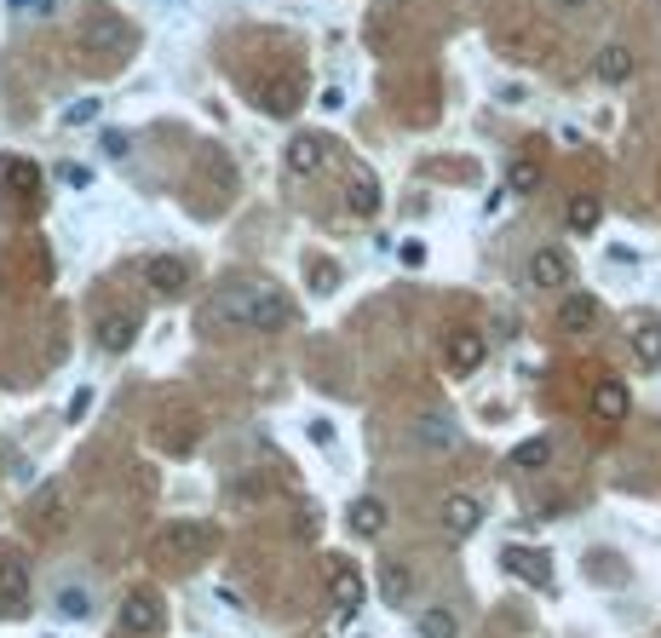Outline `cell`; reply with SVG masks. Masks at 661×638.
I'll return each instance as SVG.
<instances>
[{
  "mask_svg": "<svg viewBox=\"0 0 661 638\" xmlns=\"http://www.w3.org/2000/svg\"><path fill=\"white\" fill-rule=\"evenodd\" d=\"M558 328L570 334V340H587L598 328V299L593 294H564V305H558Z\"/></svg>",
  "mask_w": 661,
  "mask_h": 638,
  "instance_id": "ba28073f",
  "label": "cell"
},
{
  "mask_svg": "<svg viewBox=\"0 0 661 638\" xmlns=\"http://www.w3.org/2000/svg\"><path fill=\"white\" fill-rule=\"evenodd\" d=\"M443 357H449V368H455V374H472V368L489 357V345H483L478 328H455V334L443 340Z\"/></svg>",
  "mask_w": 661,
  "mask_h": 638,
  "instance_id": "9c48e42d",
  "label": "cell"
},
{
  "mask_svg": "<svg viewBox=\"0 0 661 638\" xmlns=\"http://www.w3.org/2000/svg\"><path fill=\"white\" fill-rule=\"evenodd\" d=\"M98 144H104V156H127V133H104Z\"/></svg>",
  "mask_w": 661,
  "mask_h": 638,
  "instance_id": "d590c367",
  "label": "cell"
},
{
  "mask_svg": "<svg viewBox=\"0 0 661 638\" xmlns=\"http://www.w3.org/2000/svg\"><path fill=\"white\" fill-rule=\"evenodd\" d=\"M161 449H167V455H190V449H196V426H167V432H161Z\"/></svg>",
  "mask_w": 661,
  "mask_h": 638,
  "instance_id": "f546056e",
  "label": "cell"
},
{
  "mask_svg": "<svg viewBox=\"0 0 661 638\" xmlns=\"http://www.w3.org/2000/svg\"><path fill=\"white\" fill-rule=\"evenodd\" d=\"M29 529H35V535H58V529H64V489L46 483V489L29 495Z\"/></svg>",
  "mask_w": 661,
  "mask_h": 638,
  "instance_id": "30bf717a",
  "label": "cell"
},
{
  "mask_svg": "<svg viewBox=\"0 0 661 638\" xmlns=\"http://www.w3.org/2000/svg\"><path fill=\"white\" fill-rule=\"evenodd\" d=\"M627 409H633V397H627V386H621V380H604V386H593V414L604 420V426H621V420H627Z\"/></svg>",
  "mask_w": 661,
  "mask_h": 638,
  "instance_id": "d6986e66",
  "label": "cell"
},
{
  "mask_svg": "<svg viewBox=\"0 0 661 638\" xmlns=\"http://www.w3.org/2000/svg\"><path fill=\"white\" fill-rule=\"evenodd\" d=\"M345 207H351L357 219H374V213H380V179H374L368 167H351V179H345Z\"/></svg>",
  "mask_w": 661,
  "mask_h": 638,
  "instance_id": "2e32d148",
  "label": "cell"
},
{
  "mask_svg": "<svg viewBox=\"0 0 661 638\" xmlns=\"http://www.w3.org/2000/svg\"><path fill=\"white\" fill-rule=\"evenodd\" d=\"M259 104H265L271 115H294L299 110V81H294V75H276V81H265V87H259Z\"/></svg>",
  "mask_w": 661,
  "mask_h": 638,
  "instance_id": "44dd1931",
  "label": "cell"
},
{
  "mask_svg": "<svg viewBox=\"0 0 661 638\" xmlns=\"http://www.w3.org/2000/svg\"><path fill=\"white\" fill-rule=\"evenodd\" d=\"M144 282H150V294L173 299V294H184V288H190V265H184L179 253H161V259H150V265H144Z\"/></svg>",
  "mask_w": 661,
  "mask_h": 638,
  "instance_id": "52a82bcc",
  "label": "cell"
},
{
  "mask_svg": "<svg viewBox=\"0 0 661 638\" xmlns=\"http://www.w3.org/2000/svg\"><path fill=\"white\" fill-rule=\"evenodd\" d=\"M397 259H403V265H426V242H403Z\"/></svg>",
  "mask_w": 661,
  "mask_h": 638,
  "instance_id": "e575fe53",
  "label": "cell"
},
{
  "mask_svg": "<svg viewBox=\"0 0 661 638\" xmlns=\"http://www.w3.org/2000/svg\"><path fill=\"white\" fill-rule=\"evenodd\" d=\"M547 460H552V443H547V437H524V443L512 449V466H518V472H541Z\"/></svg>",
  "mask_w": 661,
  "mask_h": 638,
  "instance_id": "83f0119b",
  "label": "cell"
},
{
  "mask_svg": "<svg viewBox=\"0 0 661 638\" xmlns=\"http://www.w3.org/2000/svg\"><path fill=\"white\" fill-rule=\"evenodd\" d=\"M12 12H52V0H6Z\"/></svg>",
  "mask_w": 661,
  "mask_h": 638,
  "instance_id": "8d00e7d4",
  "label": "cell"
},
{
  "mask_svg": "<svg viewBox=\"0 0 661 638\" xmlns=\"http://www.w3.org/2000/svg\"><path fill=\"white\" fill-rule=\"evenodd\" d=\"M173 6H179V0H173Z\"/></svg>",
  "mask_w": 661,
  "mask_h": 638,
  "instance_id": "f35d334b",
  "label": "cell"
},
{
  "mask_svg": "<svg viewBox=\"0 0 661 638\" xmlns=\"http://www.w3.org/2000/svg\"><path fill=\"white\" fill-rule=\"evenodd\" d=\"M58 610H64V616H87L92 604H87V593H81V587H69V593H58Z\"/></svg>",
  "mask_w": 661,
  "mask_h": 638,
  "instance_id": "836d02e7",
  "label": "cell"
},
{
  "mask_svg": "<svg viewBox=\"0 0 661 638\" xmlns=\"http://www.w3.org/2000/svg\"><path fill=\"white\" fill-rule=\"evenodd\" d=\"M633 357H639L644 368H661V322L656 317H644V322H633Z\"/></svg>",
  "mask_w": 661,
  "mask_h": 638,
  "instance_id": "7402d4cb",
  "label": "cell"
},
{
  "mask_svg": "<svg viewBox=\"0 0 661 638\" xmlns=\"http://www.w3.org/2000/svg\"><path fill=\"white\" fill-rule=\"evenodd\" d=\"M29 610V564L18 552L0 558V616H23Z\"/></svg>",
  "mask_w": 661,
  "mask_h": 638,
  "instance_id": "8992f818",
  "label": "cell"
},
{
  "mask_svg": "<svg viewBox=\"0 0 661 638\" xmlns=\"http://www.w3.org/2000/svg\"><path fill=\"white\" fill-rule=\"evenodd\" d=\"M501 564H506L512 575H518V581H529V587H552V558H547V552L506 547V552H501Z\"/></svg>",
  "mask_w": 661,
  "mask_h": 638,
  "instance_id": "8fae6325",
  "label": "cell"
},
{
  "mask_svg": "<svg viewBox=\"0 0 661 638\" xmlns=\"http://www.w3.org/2000/svg\"><path fill=\"white\" fill-rule=\"evenodd\" d=\"M58 179H64L69 190H87V184H92V167H81V161H58Z\"/></svg>",
  "mask_w": 661,
  "mask_h": 638,
  "instance_id": "1f68e13d",
  "label": "cell"
},
{
  "mask_svg": "<svg viewBox=\"0 0 661 638\" xmlns=\"http://www.w3.org/2000/svg\"><path fill=\"white\" fill-rule=\"evenodd\" d=\"M322 167H328V138L322 133L288 138V173H322Z\"/></svg>",
  "mask_w": 661,
  "mask_h": 638,
  "instance_id": "5bb4252c",
  "label": "cell"
},
{
  "mask_svg": "<svg viewBox=\"0 0 661 638\" xmlns=\"http://www.w3.org/2000/svg\"><path fill=\"white\" fill-rule=\"evenodd\" d=\"M98 110H104L98 98H75V104L64 110V127H87V121H98Z\"/></svg>",
  "mask_w": 661,
  "mask_h": 638,
  "instance_id": "4dcf8cb0",
  "label": "cell"
},
{
  "mask_svg": "<svg viewBox=\"0 0 661 638\" xmlns=\"http://www.w3.org/2000/svg\"><path fill=\"white\" fill-rule=\"evenodd\" d=\"M483 524V495H443V529L449 535H472V529Z\"/></svg>",
  "mask_w": 661,
  "mask_h": 638,
  "instance_id": "7c38bea8",
  "label": "cell"
},
{
  "mask_svg": "<svg viewBox=\"0 0 661 638\" xmlns=\"http://www.w3.org/2000/svg\"><path fill=\"white\" fill-rule=\"evenodd\" d=\"M380 598H386L391 610H403L414 598V575H409V564H397V558H386L380 564Z\"/></svg>",
  "mask_w": 661,
  "mask_h": 638,
  "instance_id": "ffe728a7",
  "label": "cell"
},
{
  "mask_svg": "<svg viewBox=\"0 0 661 638\" xmlns=\"http://www.w3.org/2000/svg\"><path fill=\"white\" fill-rule=\"evenodd\" d=\"M328 598H334V610L345 621L363 610V570L351 564V558H328Z\"/></svg>",
  "mask_w": 661,
  "mask_h": 638,
  "instance_id": "277c9868",
  "label": "cell"
},
{
  "mask_svg": "<svg viewBox=\"0 0 661 638\" xmlns=\"http://www.w3.org/2000/svg\"><path fill=\"white\" fill-rule=\"evenodd\" d=\"M305 288L328 299L334 288H340V265H334V259H311V271H305Z\"/></svg>",
  "mask_w": 661,
  "mask_h": 638,
  "instance_id": "f1b7e54d",
  "label": "cell"
},
{
  "mask_svg": "<svg viewBox=\"0 0 661 638\" xmlns=\"http://www.w3.org/2000/svg\"><path fill=\"white\" fill-rule=\"evenodd\" d=\"M133 340H138V317L133 311H115V317L98 322V351H104V357H121Z\"/></svg>",
  "mask_w": 661,
  "mask_h": 638,
  "instance_id": "ac0fdd59",
  "label": "cell"
},
{
  "mask_svg": "<svg viewBox=\"0 0 661 638\" xmlns=\"http://www.w3.org/2000/svg\"><path fill=\"white\" fill-rule=\"evenodd\" d=\"M420 638H460V616L455 610H443V604L420 610Z\"/></svg>",
  "mask_w": 661,
  "mask_h": 638,
  "instance_id": "484cf974",
  "label": "cell"
},
{
  "mask_svg": "<svg viewBox=\"0 0 661 638\" xmlns=\"http://www.w3.org/2000/svg\"><path fill=\"white\" fill-rule=\"evenodd\" d=\"M6 184L18 190L23 202H35V190H41V167H35V161H23V156H12V161H6Z\"/></svg>",
  "mask_w": 661,
  "mask_h": 638,
  "instance_id": "d4e9b609",
  "label": "cell"
},
{
  "mask_svg": "<svg viewBox=\"0 0 661 638\" xmlns=\"http://www.w3.org/2000/svg\"><path fill=\"white\" fill-rule=\"evenodd\" d=\"M598 219H604V207H598V196H570V207H564V225L575 230V236H593Z\"/></svg>",
  "mask_w": 661,
  "mask_h": 638,
  "instance_id": "603a6c76",
  "label": "cell"
},
{
  "mask_svg": "<svg viewBox=\"0 0 661 638\" xmlns=\"http://www.w3.org/2000/svg\"><path fill=\"white\" fill-rule=\"evenodd\" d=\"M207 547H213V529L207 524H167L161 529V564H196V558H207Z\"/></svg>",
  "mask_w": 661,
  "mask_h": 638,
  "instance_id": "7a4b0ae2",
  "label": "cell"
},
{
  "mask_svg": "<svg viewBox=\"0 0 661 638\" xmlns=\"http://www.w3.org/2000/svg\"><path fill=\"white\" fill-rule=\"evenodd\" d=\"M529 282H535V288H564V282H570V253L564 248H535L529 253Z\"/></svg>",
  "mask_w": 661,
  "mask_h": 638,
  "instance_id": "4fadbf2b",
  "label": "cell"
},
{
  "mask_svg": "<svg viewBox=\"0 0 661 638\" xmlns=\"http://www.w3.org/2000/svg\"><path fill=\"white\" fill-rule=\"evenodd\" d=\"M506 190H518V196H535V190H541V161L518 156L512 167H506Z\"/></svg>",
  "mask_w": 661,
  "mask_h": 638,
  "instance_id": "4316f807",
  "label": "cell"
},
{
  "mask_svg": "<svg viewBox=\"0 0 661 638\" xmlns=\"http://www.w3.org/2000/svg\"><path fill=\"white\" fill-rule=\"evenodd\" d=\"M414 443L420 449H432V455H449V449H460V426L449 409H426L420 420H414Z\"/></svg>",
  "mask_w": 661,
  "mask_h": 638,
  "instance_id": "5b68a950",
  "label": "cell"
},
{
  "mask_svg": "<svg viewBox=\"0 0 661 638\" xmlns=\"http://www.w3.org/2000/svg\"><path fill=\"white\" fill-rule=\"evenodd\" d=\"M87 414H92V391H87V386H81V391H75V397H69V409H64V420H69V426H81V420H87Z\"/></svg>",
  "mask_w": 661,
  "mask_h": 638,
  "instance_id": "d6a6232c",
  "label": "cell"
},
{
  "mask_svg": "<svg viewBox=\"0 0 661 638\" xmlns=\"http://www.w3.org/2000/svg\"><path fill=\"white\" fill-rule=\"evenodd\" d=\"M593 69H598V81H610V87H616V81L633 75V52H627V46H604Z\"/></svg>",
  "mask_w": 661,
  "mask_h": 638,
  "instance_id": "cb8c5ba5",
  "label": "cell"
},
{
  "mask_svg": "<svg viewBox=\"0 0 661 638\" xmlns=\"http://www.w3.org/2000/svg\"><path fill=\"white\" fill-rule=\"evenodd\" d=\"M345 529H351L357 541H380V529H386V506L374 501V495H357V501L345 506Z\"/></svg>",
  "mask_w": 661,
  "mask_h": 638,
  "instance_id": "9a60e30c",
  "label": "cell"
},
{
  "mask_svg": "<svg viewBox=\"0 0 661 638\" xmlns=\"http://www.w3.org/2000/svg\"><path fill=\"white\" fill-rule=\"evenodd\" d=\"M207 328H253V334H276L294 322V299L276 282H225L213 288V299L202 305Z\"/></svg>",
  "mask_w": 661,
  "mask_h": 638,
  "instance_id": "6da1fadb",
  "label": "cell"
},
{
  "mask_svg": "<svg viewBox=\"0 0 661 638\" xmlns=\"http://www.w3.org/2000/svg\"><path fill=\"white\" fill-rule=\"evenodd\" d=\"M558 6H593V0H558Z\"/></svg>",
  "mask_w": 661,
  "mask_h": 638,
  "instance_id": "74e56055",
  "label": "cell"
},
{
  "mask_svg": "<svg viewBox=\"0 0 661 638\" xmlns=\"http://www.w3.org/2000/svg\"><path fill=\"white\" fill-rule=\"evenodd\" d=\"M115 627L127 638H150L161 633V598L150 593V587H138V593L121 598V610H115Z\"/></svg>",
  "mask_w": 661,
  "mask_h": 638,
  "instance_id": "3957f363",
  "label": "cell"
},
{
  "mask_svg": "<svg viewBox=\"0 0 661 638\" xmlns=\"http://www.w3.org/2000/svg\"><path fill=\"white\" fill-rule=\"evenodd\" d=\"M81 46H87V52H127V46H133V29L121 18H92Z\"/></svg>",
  "mask_w": 661,
  "mask_h": 638,
  "instance_id": "e0dca14e",
  "label": "cell"
}]
</instances>
